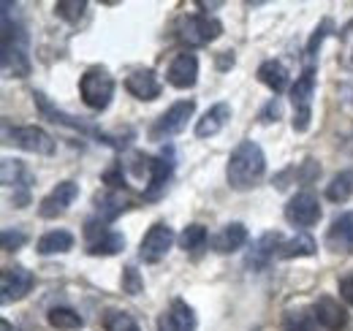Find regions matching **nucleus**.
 Wrapping results in <instances>:
<instances>
[{
    "instance_id": "1",
    "label": "nucleus",
    "mask_w": 353,
    "mask_h": 331,
    "mask_svg": "<svg viewBox=\"0 0 353 331\" xmlns=\"http://www.w3.org/2000/svg\"><path fill=\"white\" fill-rule=\"evenodd\" d=\"M266 171V155L264 150L253 141V139H245L234 147V152L228 155V163H225V182L231 190H253Z\"/></svg>"
},
{
    "instance_id": "2",
    "label": "nucleus",
    "mask_w": 353,
    "mask_h": 331,
    "mask_svg": "<svg viewBox=\"0 0 353 331\" xmlns=\"http://www.w3.org/2000/svg\"><path fill=\"white\" fill-rule=\"evenodd\" d=\"M3 71L14 79L30 77V41L19 22H11L8 14H3Z\"/></svg>"
},
{
    "instance_id": "3",
    "label": "nucleus",
    "mask_w": 353,
    "mask_h": 331,
    "mask_svg": "<svg viewBox=\"0 0 353 331\" xmlns=\"http://www.w3.org/2000/svg\"><path fill=\"white\" fill-rule=\"evenodd\" d=\"M79 98L92 112H106L114 98V77L106 66H90L79 77Z\"/></svg>"
},
{
    "instance_id": "4",
    "label": "nucleus",
    "mask_w": 353,
    "mask_h": 331,
    "mask_svg": "<svg viewBox=\"0 0 353 331\" xmlns=\"http://www.w3.org/2000/svg\"><path fill=\"white\" fill-rule=\"evenodd\" d=\"M312 95H315V68H305L302 77L291 87V103H294V133H307L312 120Z\"/></svg>"
},
{
    "instance_id": "5",
    "label": "nucleus",
    "mask_w": 353,
    "mask_h": 331,
    "mask_svg": "<svg viewBox=\"0 0 353 331\" xmlns=\"http://www.w3.org/2000/svg\"><path fill=\"white\" fill-rule=\"evenodd\" d=\"M6 144H14L22 152L30 155H54L57 144L54 139L39 125H17V128H6Z\"/></svg>"
},
{
    "instance_id": "6",
    "label": "nucleus",
    "mask_w": 353,
    "mask_h": 331,
    "mask_svg": "<svg viewBox=\"0 0 353 331\" xmlns=\"http://www.w3.org/2000/svg\"><path fill=\"white\" fill-rule=\"evenodd\" d=\"M193 112H196V101H176L172 103L158 120L155 125L150 128V139L152 141H166V139H172L176 133H182L185 128H188V120L193 117Z\"/></svg>"
},
{
    "instance_id": "7",
    "label": "nucleus",
    "mask_w": 353,
    "mask_h": 331,
    "mask_svg": "<svg viewBox=\"0 0 353 331\" xmlns=\"http://www.w3.org/2000/svg\"><path fill=\"white\" fill-rule=\"evenodd\" d=\"M285 220L296 228H312L318 225V220L323 217V209H321V201L312 190H299L288 199V204L283 209Z\"/></svg>"
},
{
    "instance_id": "8",
    "label": "nucleus",
    "mask_w": 353,
    "mask_h": 331,
    "mask_svg": "<svg viewBox=\"0 0 353 331\" xmlns=\"http://www.w3.org/2000/svg\"><path fill=\"white\" fill-rule=\"evenodd\" d=\"M176 242L174 228L169 223H152L150 231L141 237V245H139V258L144 263H158L166 258V252L172 250V245Z\"/></svg>"
},
{
    "instance_id": "9",
    "label": "nucleus",
    "mask_w": 353,
    "mask_h": 331,
    "mask_svg": "<svg viewBox=\"0 0 353 331\" xmlns=\"http://www.w3.org/2000/svg\"><path fill=\"white\" fill-rule=\"evenodd\" d=\"M179 36L190 46H204V43H212L215 39H221L223 25L221 19H215L210 14H193V17L182 19V33Z\"/></svg>"
},
{
    "instance_id": "10",
    "label": "nucleus",
    "mask_w": 353,
    "mask_h": 331,
    "mask_svg": "<svg viewBox=\"0 0 353 331\" xmlns=\"http://www.w3.org/2000/svg\"><path fill=\"white\" fill-rule=\"evenodd\" d=\"M36 285V277L33 272H28L25 266H8L3 269L0 274V301L3 304H11V301H22Z\"/></svg>"
},
{
    "instance_id": "11",
    "label": "nucleus",
    "mask_w": 353,
    "mask_h": 331,
    "mask_svg": "<svg viewBox=\"0 0 353 331\" xmlns=\"http://www.w3.org/2000/svg\"><path fill=\"white\" fill-rule=\"evenodd\" d=\"M33 101H36V106H39V112L44 114L46 120H52L54 125H65V128H71V130H82V133H95L101 141H106L109 144V136L106 133H101V130H95L92 125L82 123V117H74V114H68V112H63V109H57L49 98H46L44 92H39V90H33Z\"/></svg>"
},
{
    "instance_id": "12",
    "label": "nucleus",
    "mask_w": 353,
    "mask_h": 331,
    "mask_svg": "<svg viewBox=\"0 0 353 331\" xmlns=\"http://www.w3.org/2000/svg\"><path fill=\"white\" fill-rule=\"evenodd\" d=\"M79 199V185L74 182V179H63V182H57V188L41 199V204H39V214L44 217V220H54V217H60L65 209L71 207L74 201Z\"/></svg>"
},
{
    "instance_id": "13",
    "label": "nucleus",
    "mask_w": 353,
    "mask_h": 331,
    "mask_svg": "<svg viewBox=\"0 0 353 331\" xmlns=\"http://www.w3.org/2000/svg\"><path fill=\"white\" fill-rule=\"evenodd\" d=\"M312 321L326 331H343L348 326V310L332 296H318L312 304Z\"/></svg>"
},
{
    "instance_id": "14",
    "label": "nucleus",
    "mask_w": 353,
    "mask_h": 331,
    "mask_svg": "<svg viewBox=\"0 0 353 331\" xmlns=\"http://www.w3.org/2000/svg\"><path fill=\"white\" fill-rule=\"evenodd\" d=\"M166 82L176 90H190L199 82V57L190 52H179L166 71Z\"/></svg>"
},
{
    "instance_id": "15",
    "label": "nucleus",
    "mask_w": 353,
    "mask_h": 331,
    "mask_svg": "<svg viewBox=\"0 0 353 331\" xmlns=\"http://www.w3.org/2000/svg\"><path fill=\"white\" fill-rule=\"evenodd\" d=\"M125 90L131 92L136 101H155L163 92V84L152 68H136L131 77L125 79Z\"/></svg>"
},
{
    "instance_id": "16",
    "label": "nucleus",
    "mask_w": 353,
    "mask_h": 331,
    "mask_svg": "<svg viewBox=\"0 0 353 331\" xmlns=\"http://www.w3.org/2000/svg\"><path fill=\"white\" fill-rule=\"evenodd\" d=\"M283 242H285V239H283V234H280V231H266L264 237H259V239H256V245L250 248L248 258H245V266H248V269H253V272L264 269L266 263L280 252V245H283Z\"/></svg>"
},
{
    "instance_id": "17",
    "label": "nucleus",
    "mask_w": 353,
    "mask_h": 331,
    "mask_svg": "<svg viewBox=\"0 0 353 331\" xmlns=\"http://www.w3.org/2000/svg\"><path fill=\"white\" fill-rule=\"evenodd\" d=\"M326 248L332 252H353V212L334 217L332 228L326 231Z\"/></svg>"
},
{
    "instance_id": "18",
    "label": "nucleus",
    "mask_w": 353,
    "mask_h": 331,
    "mask_svg": "<svg viewBox=\"0 0 353 331\" xmlns=\"http://www.w3.org/2000/svg\"><path fill=\"white\" fill-rule=\"evenodd\" d=\"M231 120V106L228 103H215V106H210L199 120H196V136L199 139H212V136H218L223 128L228 125Z\"/></svg>"
},
{
    "instance_id": "19",
    "label": "nucleus",
    "mask_w": 353,
    "mask_h": 331,
    "mask_svg": "<svg viewBox=\"0 0 353 331\" xmlns=\"http://www.w3.org/2000/svg\"><path fill=\"white\" fill-rule=\"evenodd\" d=\"M248 242V228L245 223H225L215 237H210V248L221 255H228V252H236Z\"/></svg>"
},
{
    "instance_id": "20",
    "label": "nucleus",
    "mask_w": 353,
    "mask_h": 331,
    "mask_svg": "<svg viewBox=\"0 0 353 331\" xmlns=\"http://www.w3.org/2000/svg\"><path fill=\"white\" fill-rule=\"evenodd\" d=\"M0 179L6 188H14V193L19 190H30V185L36 182V177L28 171V166L17 158H6L3 166H0Z\"/></svg>"
},
{
    "instance_id": "21",
    "label": "nucleus",
    "mask_w": 353,
    "mask_h": 331,
    "mask_svg": "<svg viewBox=\"0 0 353 331\" xmlns=\"http://www.w3.org/2000/svg\"><path fill=\"white\" fill-rule=\"evenodd\" d=\"M172 174H174V161H172V158H166V155L152 158V168H150V185H147L144 199H158V196L166 190V185H169Z\"/></svg>"
},
{
    "instance_id": "22",
    "label": "nucleus",
    "mask_w": 353,
    "mask_h": 331,
    "mask_svg": "<svg viewBox=\"0 0 353 331\" xmlns=\"http://www.w3.org/2000/svg\"><path fill=\"white\" fill-rule=\"evenodd\" d=\"M256 77H259V82L264 84V87H269L274 95H280V92L288 87V79H291L288 68H285L280 60H266V63H261Z\"/></svg>"
},
{
    "instance_id": "23",
    "label": "nucleus",
    "mask_w": 353,
    "mask_h": 331,
    "mask_svg": "<svg viewBox=\"0 0 353 331\" xmlns=\"http://www.w3.org/2000/svg\"><path fill=\"white\" fill-rule=\"evenodd\" d=\"M74 250V234L71 231H46L44 237L36 242V252L39 255H60V252H68Z\"/></svg>"
},
{
    "instance_id": "24",
    "label": "nucleus",
    "mask_w": 353,
    "mask_h": 331,
    "mask_svg": "<svg viewBox=\"0 0 353 331\" xmlns=\"http://www.w3.org/2000/svg\"><path fill=\"white\" fill-rule=\"evenodd\" d=\"M315 252H318L315 239H312L310 234H296L294 239H285V242L280 245L277 258H280V261H294V258H312Z\"/></svg>"
},
{
    "instance_id": "25",
    "label": "nucleus",
    "mask_w": 353,
    "mask_h": 331,
    "mask_svg": "<svg viewBox=\"0 0 353 331\" xmlns=\"http://www.w3.org/2000/svg\"><path fill=\"white\" fill-rule=\"evenodd\" d=\"M326 199H329L332 204H345V201H351L353 199V171L351 168H345V171H340V174L332 177V182L326 185Z\"/></svg>"
},
{
    "instance_id": "26",
    "label": "nucleus",
    "mask_w": 353,
    "mask_h": 331,
    "mask_svg": "<svg viewBox=\"0 0 353 331\" xmlns=\"http://www.w3.org/2000/svg\"><path fill=\"white\" fill-rule=\"evenodd\" d=\"M125 250V237L120 231H106L103 237H98L95 242L88 245V255H95V258H109V255H117Z\"/></svg>"
},
{
    "instance_id": "27",
    "label": "nucleus",
    "mask_w": 353,
    "mask_h": 331,
    "mask_svg": "<svg viewBox=\"0 0 353 331\" xmlns=\"http://www.w3.org/2000/svg\"><path fill=\"white\" fill-rule=\"evenodd\" d=\"M169 318H172L174 331H196L199 329L196 310H193L185 299H174V301H172V307H169Z\"/></svg>"
},
{
    "instance_id": "28",
    "label": "nucleus",
    "mask_w": 353,
    "mask_h": 331,
    "mask_svg": "<svg viewBox=\"0 0 353 331\" xmlns=\"http://www.w3.org/2000/svg\"><path fill=\"white\" fill-rule=\"evenodd\" d=\"M46 321H49L52 329L57 331H79L85 326V318L77 310H71V307H52Z\"/></svg>"
},
{
    "instance_id": "29",
    "label": "nucleus",
    "mask_w": 353,
    "mask_h": 331,
    "mask_svg": "<svg viewBox=\"0 0 353 331\" xmlns=\"http://www.w3.org/2000/svg\"><path fill=\"white\" fill-rule=\"evenodd\" d=\"M176 242H179V248L185 250V252H201L210 245V234H207V228L201 223H190V225L182 228Z\"/></svg>"
},
{
    "instance_id": "30",
    "label": "nucleus",
    "mask_w": 353,
    "mask_h": 331,
    "mask_svg": "<svg viewBox=\"0 0 353 331\" xmlns=\"http://www.w3.org/2000/svg\"><path fill=\"white\" fill-rule=\"evenodd\" d=\"M85 11H88V3L85 0H60V3H54V14L63 22H68V25H79V19L85 17Z\"/></svg>"
},
{
    "instance_id": "31",
    "label": "nucleus",
    "mask_w": 353,
    "mask_h": 331,
    "mask_svg": "<svg viewBox=\"0 0 353 331\" xmlns=\"http://www.w3.org/2000/svg\"><path fill=\"white\" fill-rule=\"evenodd\" d=\"M103 329L106 331H141L136 318L125 310H109L103 318Z\"/></svg>"
},
{
    "instance_id": "32",
    "label": "nucleus",
    "mask_w": 353,
    "mask_h": 331,
    "mask_svg": "<svg viewBox=\"0 0 353 331\" xmlns=\"http://www.w3.org/2000/svg\"><path fill=\"white\" fill-rule=\"evenodd\" d=\"M98 209H101L103 220L109 223V220H114L117 214H123V212L128 209V201H125L120 193H109V196H101V199H98Z\"/></svg>"
},
{
    "instance_id": "33",
    "label": "nucleus",
    "mask_w": 353,
    "mask_h": 331,
    "mask_svg": "<svg viewBox=\"0 0 353 331\" xmlns=\"http://www.w3.org/2000/svg\"><path fill=\"white\" fill-rule=\"evenodd\" d=\"M0 245L6 252H17V250H22L28 245V234L25 231H19V228H3V234H0Z\"/></svg>"
},
{
    "instance_id": "34",
    "label": "nucleus",
    "mask_w": 353,
    "mask_h": 331,
    "mask_svg": "<svg viewBox=\"0 0 353 331\" xmlns=\"http://www.w3.org/2000/svg\"><path fill=\"white\" fill-rule=\"evenodd\" d=\"M123 290L128 296H139L144 290V280H141V274H139L136 266H125L123 269Z\"/></svg>"
},
{
    "instance_id": "35",
    "label": "nucleus",
    "mask_w": 353,
    "mask_h": 331,
    "mask_svg": "<svg viewBox=\"0 0 353 331\" xmlns=\"http://www.w3.org/2000/svg\"><path fill=\"white\" fill-rule=\"evenodd\" d=\"M334 30V25H332V19H323L315 30H312V36H310V41H307V54L310 57H315V52L321 49V43H323V39L329 36Z\"/></svg>"
},
{
    "instance_id": "36",
    "label": "nucleus",
    "mask_w": 353,
    "mask_h": 331,
    "mask_svg": "<svg viewBox=\"0 0 353 331\" xmlns=\"http://www.w3.org/2000/svg\"><path fill=\"white\" fill-rule=\"evenodd\" d=\"M291 171L296 174V179H299L302 185H310L312 179H318V177H321V166L315 163L312 158H307L305 163H299V171H296V168H291Z\"/></svg>"
},
{
    "instance_id": "37",
    "label": "nucleus",
    "mask_w": 353,
    "mask_h": 331,
    "mask_svg": "<svg viewBox=\"0 0 353 331\" xmlns=\"http://www.w3.org/2000/svg\"><path fill=\"white\" fill-rule=\"evenodd\" d=\"M280 117H283V103H280V98H272V101L266 103L264 109H261V114H259V123H261V125L277 123Z\"/></svg>"
},
{
    "instance_id": "38",
    "label": "nucleus",
    "mask_w": 353,
    "mask_h": 331,
    "mask_svg": "<svg viewBox=\"0 0 353 331\" xmlns=\"http://www.w3.org/2000/svg\"><path fill=\"white\" fill-rule=\"evenodd\" d=\"M337 290H340V299H343L348 307H353V269L348 272V274H343V277H340Z\"/></svg>"
},
{
    "instance_id": "39",
    "label": "nucleus",
    "mask_w": 353,
    "mask_h": 331,
    "mask_svg": "<svg viewBox=\"0 0 353 331\" xmlns=\"http://www.w3.org/2000/svg\"><path fill=\"white\" fill-rule=\"evenodd\" d=\"M234 63H236L234 52H221V54L215 57V66H218V71H228V68H234Z\"/></svg>"
},
{
    "instance_id": "40",
    "label": "nucleus",
    "mask_w": 353,
    "mask_h": 331,
    "mask_svg": "<svg viewBox=\"0 0 353 331\" xmlns=\"http://www.w3.org/2000/svg\"><path fill=\"white\" fill-rule=\"evenodd\" d=\"M158 331H174V326H172V318H169V312H163V315H161V321H158Z\"/></svg>"
},
{
    "instance_id": "41",
    "label": "nucleus",
    "mask_w": 353,
    "mask_h": 331,
    "mask_svg": "<svg viewBox=\"0 0 353 331\" xmlns=\"http://www.w3.org/2000/svg\"><path fill=\"white\" fill-rule=\"evenodd\" d=\"M196 6H199V8H218V6H223V3H204V0H199Z\"/></svg>"
},
{
    "instance_id": "42",
    "label": "nucleus",
    "mask_w": 353,
    "mask_h": 331,
    "mask_svg": "<svg viewBox=\"0 0 353 331\" xmlns=\"http://www.w3.org/2000/svg\"><path fill=\"white\" fill-rule=\"evenodd\" d=\"M256 331H261V329H256Z\"/></svg>"
}]
</instances>
